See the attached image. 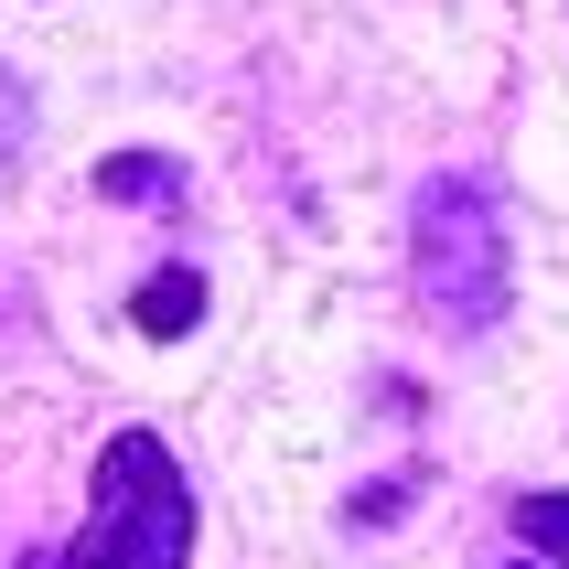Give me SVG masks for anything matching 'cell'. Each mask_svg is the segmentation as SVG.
<instances>
[{
	"label": "cell",
	"instance_id": "6da1fadb",
	"mask_svg": "<svg viewBox=\"0 0 569 569\" xmlns=\"http://www.w3.org/2000/svg\"><path fill=\"white\" fill-rule=\"evenodd\" d=\"M193 559V483L161 430H108L87 483V527L76 548H32L22 569H183Z\"/></svg>",
	"mask_w": 569,
	"mask_h": 569
},
{
	"label": "cell",
	"instance_id": "8992f818",
	"mask_svg": "<svg viewBox=\"0 0 569 569\" xmlns=\"http://www.w3.org/2000/svg\"><path fill=\"white\" fill-rule=\"evenodd\" d=\"M516 538H527V548H538V559H559L569 569V495H548V483H527V495H516Z\"/></svg>",
	"mask_w": 569,
	"mask_h": 569
},
{
	"label": "cell",
	"instance_id": "52a82bcc",
	"mask_svg": "<svg viewBox=\"0 0 569 569\" xmlns=\"http://www.w3.org/2000/svg\"><path fill=\"white\" fill-rule=\"evenodd\" d=\"M516 569H559V559H516Z\"/></svg>",
	"mask_w": 569,
	"mask_h": 569
},
{
	"label": "cell",
	"instance_id": "277c9868",
	"mask_svg": "<svg viewBox=\"0 0 569 569\" xmlns=\"http://www.w3.org/2000/svg\"><path fill=\"white\" fill-rule=\"evenodd\" d=\"M129 322H140L151 345H172V333H193V322H204V269H161V280L140 290V301H129Z\"/></svg>",
	"mask_w": 569,
	"mask_h": 569
},
{
	"label": "cell",
	"instance_id": "3957f363",
	"mask_svg": "<svg viewBox=\"0 0 569 569\" xmlns=\"http://www.w3.org/2000/svg\"><path fill=\"white\" fill-rule=\"evenodd\" d=\"M97 193L108 204H151V216H183V161L172 151H108L97 161Z\"/></svg>",
	"mask_w": 569,
	"mask_h": 569
},
{
	"label": "cell",
	"instance_id": "5b68a950",
	"mask_svg": "<svg viewBox=\"0 0 569 569\" xmlns=\"http://www.w3.org/2000/svg\"><path fill=\"white\" fill-rule=\"evenodd\" d=\"M32 129H43V97H32V76L11 54H0V193L22 183V151H32Z\"/></svg>",
	"mask_w": 569,
	"mask_h": 569
},
{
	"label": "cell",
	"instance_id": "7a4b0ae2",
	"mask_svg": "<svg viewBox=\"0 0 569 569\" xmlns=\"http://www.w3.org/2000/svg\"><path fill=\"white\" fill-rule=\"evenodd\" d=\"M409 280H419V301H430L441 333H495V322H506L516 258H506V204H495V183H473V172H430V183H419Z\"/></svg>",
	"mask_w": 569,
	"mask_h": 569
}]
</instances>
